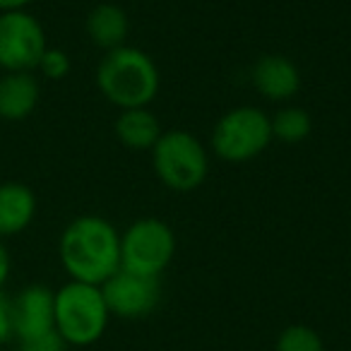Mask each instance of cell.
Masks as SVG:
<instances>
[{
	"mask_svg": "<svg viewBox=\"0 0 351 351\" xmlns=\"http://www.w3.org/2000/svg\"><path fill=\"white\" fill-rule=\"evenodd\" d=\"M272 123V140H279L284 145H298L313 130V118L301 106H284L274 116H269Z\"/></svg>",
	"mask_w": 351,
	"mask_h": 351,
	"instance_id": "15",
	"label": "cell"
},
{
	"mask_svg": "<svg viewBox=\"0 0 351 351\" xmlns=\"http://www.w3.org/2000/svg\"><path fill=\"white\" fill-rule=\"evenodd\" d=\"M70 346L60 339L58 332H49V335L34 337V339L17 341V351H68Z\"/></svg>",
	"mask_w": 351,
	"mask_h": 351,
	"instance_id": "18",
	"label": "cell"
},
{
	"mask_svg": "<svg viewBox=\"0 0 351 351\" xmlns=\"http://www.w3.org/2000/svg\"><path fill=\"white\" fill-rule=\"evenodd\" d=\"M10 298L17 341L34 339V337L49 335L56 330L53 289H49L46 284H29Z\"/></svg>",
	"mask_w": 351,
	"mask_h": 351,
	"instance_id": "9",
	"label": "cell"
},
{
	"mask_svg": "<svg viewBox=\"0 0 351 351\" xmlns=\"http://www.w3.org/2000/svg\"><path fill=\"white\" fill-rule=\"evenodd\" d=\"M41 101V84L34 73L0 75V121L20 123L36 111Z\"/></svg>",
	"mask_w": 351,
	"mask_h": 351,
	"instance_id": "11",
	"label": "cell"
},
{
	"mask_svg": "<svg viewBox=\"0 0 351 351\" xmlns=\"http://www.w3.org/2000/svg\"><path fill=\"white\" fill-rule=\"evenodd\" d=\"M101 293L111 317L140 320L159 306L161 284L159 277H145L121 267L101 284Z\"/></svg>",
	"mask_w": 351,
	"mask_h": 351,
	"instance_id": "8",
	"label": "cell"
},
{
	"mask_svg": "<svg viewBox=\"0 0 351 351\" xmlns=\"http://www.w3.org/2000/svg\"><path fill=\"white\" fill-rule=\"evenodd\" d=\"M10 269H12L10 253H8V248H5V241L0 239V291H3V287H5L8 279H10Z\"/></svg>",
	"mask_w": 351,
	"mask_h": 351,
	"instance_id": "20",
	"label": "cell"
},
{
	"mask_svg": "<svg viewBox=\"0 0 351 351\" xmlns=\"http://www.w3.org/2000/svg\"><path fill=\"white\" fill-rule=\"evenodd\" d=\"M58 258L73 282L101 287L121 269V234L99 215L75 217L58 239Z\"/></svg>",
	"mask_w": 351,
	"mask_h": 351,
	"instance_id": "1",
	"label": "cell"
},
{
	"mask_svg": "<svg viewBox=\"0 0 351 351\" xmlns=\"http://www.w3.org/2000/svg\"><path fill=\"white\" fill-rule=\"evenodd\" d=\"M34 0H0V12H12V10H29Z\"/></svg>",
	"mask_w": 351,
	"mask_h": 351,
	"instance_id": "21",
	"label": "cell"
},
{
	"mask_svg": "<svg viewBox=\"0 0 351 351\" xmlns=\"http://www.w3.org/2000/svg\"><path fill=\"white\" fill-rule=\"evenodd\" d=\"M274 351H327L320 332L311 325H287L277 335Z\"/></svg>",
	"mask_w": 351,
	"mask_h": 351,
	"instance_id": "16",
	"label": "cell"
},
{
	"mask_svg": "<svg viewBox=\"0 0 351 351\" xmlns=\"http://www.w3.org/2000/svg\"><path fill=\"white\" fill-rule=\"evenodd\" d=\"M253 84L269 101H289L301 89V70L291 58L279 53H267L255 63Z\"/></svg>",
	"mask_w": 351,
	"mask_h": 351,
	"instance_id": "10",
	"label": "cell"
},
{
	"mask_svg": "<svg viewBox=\"0 0 351 351\" xmlns=\"http://www.w3.org/2000/svg\"><path fill=\"white\" fill-rule=\"evenodd\" d=\"M97 87L106 101L125 108H147L156 99L161 75L149 53L135 46L106 51L97 65Z\"/></svg>",
	"mask_w": 351,
	"mask_h": 351,
	"instance_id": "2",
	"label": "cell"
},
{
	"mask_svg": "<svg viewBox=\"0 0 351 351\" xmlns=\"http://www.w3.org/2000/svg\"><path fill=\"white\" fill-rule=\"evenodd\" d=\"M84 32L89 41L101 51H113L118 46H125L130 22L121 5L116 3H99L89 10L84 20Z\"/></svg>",
	"mask_w": 351,
	"mask_h": 351,
	"instance_id": "13",
	"label": "cell"
},
{
	"mask_svg": "<svg viewBox=\"0 0 351 351\" xmlns=\"http://www.w3.org/2000/svg\"><path fill=\"white\" fill-rule=\"evenodd\" d=\"M39 202L27 183L5 181L0 183V239L20 236L36 219Z\"/></svg>",
	"mask_w": 351,
	"mask_h": 351,
	"instance_id": "12",
	"label": "cell"
},
{
	"mask_svg": "<svg viewBox=\"0 0 351 351\" xmlns=\"http://www.w3.org/2000/svg\"><path fill=\"white\" fill-rule=\"evenodd\" d=\"M272 142L269 116L258 106L229 108L212 128L210 147L221 161L245 164L263 154Z\"/></svg>",
	"mask_w": 351,
	"mask_h": 351,
	"instance_id": "5",
	"label": "cell"
},
{
	"mask_svg": "<svg viewBox=\"0 0 351 351\" xmlns=\"http://www.w3.org/2000/svg\"><path fill=\"white\" fill-rule=\"evenodd\" d=\"M70 68H73V63H70V56L65 53L63 49H56V46H49L46 49V53L41 56L39 60V73L44 75L46 80H65L70 75Z\"/></svg>",
	"mask_w": 351,
	"mask_h": 351,
	"instance_id": "17",
	"label": "cell"
},
{
	"mask_svg": "<svg viewBox=\"0 0 351 351\" xmlns=\"http://www.w3.org/2000/svg\"><path fill=\"white\" fill-rule=\"evenodd\" d=\"M15 339V325H12V298L0 291V346Z\"/></svg>",
	"mask_w": 351,
	"mask_h": 351,
	"instance_id": "19",
	"label": "cell"
},
{
	"mask_svg": "<svg viewBox=\"0 0 351 351\" xmlns=\"http://www.w3.org/2000/svg\"><path fill=\"white\" fill-rule=\"evenodd\" d=\"M53 315L60 339L77 349L97 344L111 320L101 287L73 279L53 291Z\"/></svg>",
	"mask_w": 351,
	"mask_h": 351,
	"instance_id": "3",
	"label": "cell"
},
{
	"mask_svg": "<svg viewBox=\"0 0 351 351\" xmlns=\"http://www.w3.org/2000/svg\"><path fill=\"white\" fill-rule=\"evenodd\" d=\"M176 255V234L164 219L142 217L121 234V267L161 277Z\"/></svg>",
	"mask_w": 351,
	"mask_h": 351,
	"instance_id": "6",
	"label": "cell"
},
{
	"mask_svg": "<svg viewBox=\"0 0 351 351\" xmlns=\"http://www.w3.org/2000/svg\"><path fill=\"white\" fill-rule=\"evenodd\" d=\"M152 169L169 191L193 193L210 173V154L193 132L166 130L152 147Z\"/></svg>",
	"mask_w": 351,
	"mask_h": 351,
	"instance_id": "4",
	"label": "cell"
},
{
	"mask_svg": "<svg viewBox=\"0 0 351 351\" xmlns=\"http://www.w3.org/2000/svg\"><path fill=\"white\" fill-rule=\"evenodd\" d=\"M49 49L46 29L29 10L0 12V70L36 73L41 56Z\"/></svg>",
	"mask_w": 351,
	"mask_h": 351,
	"instance_id": "7",
	"label": "cell"
},
{
	"mask_svg": "<svg viewBox=\"0 0 351 351\" xmlns=\"http://www.w3.org/2000/svg\"><path fill=\"white\" fill-rule=\"evenodd\" d=\"M118 142L123 147L132 152H142L149 149L156 145V140L161 137V123L154 113L147 108H125V111L118 113L116 125H113Z\"/></svg>",
	"mask_w": 351,
	"mask_h": 351,
	"instance_id": "14",
	"label": "cell"
}]
</instances>
